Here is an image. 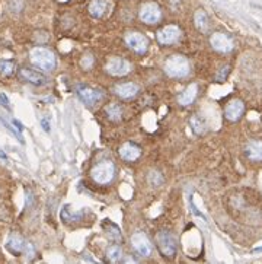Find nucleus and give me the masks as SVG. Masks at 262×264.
Masks as SVG:
<instances>
[{
    "instance_id": "nucleus-1",
    "label": "nucleus",
    "mask_w": 262,
    "mask_h": 264,
    "mask_svg": "<svg viewBox=\"0 0 262 264\" xmlns=\"http://www.w3.org/2000/svg\"><path fill=\"white\" fill-rule=\"evenodd\" d=\"M29 60L35 68L44 70V72L54 70L55 64H57V58H55L54 53L48 48H44V47L32 48L29 51Z\"/></svg>"
},
{
    "instance_id": "nucleus-2",
    "label": "nucleus",
    "mask_w": 262,
    "mask_h": 264,
    "mask_svg": "<svg viewBox=\"0 0 262 264\" xmlns=\"http://www.w3.org/2000/svg\"><path fill=\"white\" fill-rule=\"evenodd\" d=\"M190 61L184 56H170L165 63L166 75H169L170 78H185L190 73Z\"/></svg>"
},
{
    "instance_id": "nucleus-3",
    "label": "nucleus",
    "mask_w": 262,
    "mask_h": 264,
    "mask_svg": "<svg viewBox=\"0 0 262 264\" xmlns=\"http://www.w3.org/2000/svg\"><path fill=\"white\" fill-rule=\"evenodd\" d=\"M114 175H115V167L108 159L98 162L91 171V177L97 184H108L112 181Z\"/></svg>"
},
{
    "instance_id": "nucleus-4",
    "label": "nucleus",
    "mask_w": 262,
    "mask_h": 264,
    "mask_svg": "<svg viewBox=\"0 0 262 264\" xmlns=\"http://www.w3.org/2000/svg\"><path fill=\"white\" fill-rule=\"evenodd\" d=\"M138 16H140V19H141L144 24L154 25V24H157V22L160 21V18H162V11H160V8H159L157 3H154V2H146V3L141 5Z\"/></svg>"
},
{
    "instance_id": "nucleus-5",
    "label": "nucleus",
    "mask_w": 262,
    "mask_h": 264,
    "mask_svg": "<svg viewBox=\"0 0 262 264\" xmlns=\"http://www.w3.org/2000/svg\"><path fill=\"white\" fill-rule=\"evenodd\" d=\"M156 242H157V247H159L160 252L165 257H173L175 255V252H177V241L169 232H166V231L159 232L157 236H156Z\"/></svg>"
},
{
    "instance_id": "nucleus-6",
    "label": "nucleus",
    "mask_w": 262,
    "mask_h": 264,
    "mask_svg": "<svg viewBox=\"0 0 262 264\" xmlns=\"http://www.w3.org/2000/svg\"><path fill=\"white\" fill-rule=\"evenodd\" d=\"M210 44H211V47H213L216 51L223 53V54L230 53V51L233 50V47H235L233 40H232L229 35L223 34V32H214V34L210 37Z\"/></svg>"
},
{
    "instance_id": "nucleus-7",
    "label": "nucleus",
    "mask_w": 262,
    "mask_h": 264,
    "mask_svg": "<svg viewBox=\"0 0 262 264\" xmlns=\"http://www.w3.org/2000/svg\"><path fill=\"white\" fill-rule=\"evenodd\" d=\"M131 247L141 257H149L153 251V245L152 242H150V239L144 235L143 232H136V234L131 235Z\"/></svg>"
},
{
    "instance_id": "nucleus-8",
    "label": "nucleus",
    "mask_w": 262,
    "mask_h": 264,
    "mask_svg": "<svg viewBox=\"0 0 262 264\" xmlns=\"http://www.w3.org/2000/svg\"><path fill=\"white\" fill-rule=\"evenodd\" d=\"M125 42L137 54H144L147 51V48H149L147 38L143 34H140V32H128L125 35Z\"/></svg>"
},
{
    "instance_id": "nucleus-9",
    "label": "nucleus",
    "mask_w": 262,
    "mask_h": 264,
    "mask_svg": "<svg viewBox=\"0 0 262 264\" xmlns=\"http://www.w3.org/2000/svg\"><path fill=\"white\" fill-rule=\"evenodd\" d=\"M130 70H131V66L124 58L114 57V58H110L107 63V72L112 76H125Z\"/></svg>"
},
{
    "instance_id": "nucleus-10",
    "label": "nucleus",
    "mask_w": 262,
    "mask_h": 264,
    "mask_svg": "<svg viewBox=\"0 0 262 264\" xmlns=\"http://www.w3.org/2000/svg\"><path fill=\"white\" fill-rule=\"evenodd\" d=\"M181 37V29L177 25H167L157 32V41L162 45H170L177 42Z\"/></svg>"
},
{
    "instance_id": "nucleus-11",
    "label": "nucleus",
    "mask_w": 262,
    "mask_h": 264,
    "mask_svg": "<svg viewBox=\"0 0 262 264\" xmlns=\"http://www.w3.org/2000/svg\"><path fill=\"white\" fill-rule=\"evenodd\" d=\"M243 112H245V104H243L240 99H232V101L226 105V108H224V115H226V118H227L229 121H232V123L237 121V120L243 115Z\"/></svg>"
},
{
    "instance_id": "nucleus-12",
    "label": "nucleus",
    "mask_w": 262,
    "mask_h": 264,
    "mask_svg": "<svg viewBox=\"0 0 262 264\" xmlns=\"http://www.w3.org/2000/svg\"><path fill=\"white\" fill-rule=\"evenodd\" d=\"M77 95H79V98L82 99L86 105L98 104V102L101 101V98H102V94H101V92H98V91L92 89V88L83 86V85L77 86Z\"/></svg>"
},
{
    "instance_id": "nucleus-13",
    "label": "nucleus",
    "mask_w": 262,
    "mask_h": 264,
    "mask_svg": "<svg viewBox=\"0 0 262 264\" xmlns=\"http://www.w3.org/2000/svg\"><path fill=\"white\" fill-rule=\"evenodd\" d=\"M6 248L11 251L12 254H21V252H24V250L27 248V244H25V241H24V238L19 235V234H11L9 238H8V241H6Z\"/></svg>"
},
{
    "instance_id": "nucleus-14",
    "label": "nucleus",
    "mask_w": 262,
    "mask_h": 264,
    "mask_svg": "<svg viewBox=\"0 0 262 264\" xmlns=\"http://www.w3.org/2000/svg\"><path fill=\"white\" fill-rule=\"evenodd\" d=\"M197 94H198V86L195 84H191L190 86L185 88L184 92H181L180 95H178V104L182 105V107L191 105L195 101V98H197Z\"/></svg>"
},
{
    "instance_id": "nucleus-15",
    "label": "nucleus",
    "mask_w": 262,
    "mask_h": 264,
    "mask_svg": "<svg viewBox=\"0 0 262 264\" xmlns=\"http://www.w3.org/2000/svg\"><path fill=\"white\" fill-rule=\"evenodd\" d=\"M110 0H92L89 3V14L94 18H102L110 11Z\"/></svg>"
},
{
    "instance_id": "nucleus-16",
    "label": "nucleus",
    "mask_w": 262,
    "mask_h": 264,
    "mask_svg": "<svg viewBox=\"0 0 262 264\" xmlns=\"http://www.w3.org/2000/svg\"><path fill=\"white\" fill-rule=\"evenodd\" d=\"M120 156L124 159V161H128V162H133V161H136L138 159V156L141 155V149L136 146V145H133V143H124L121 148H120Z\"/></svg>"
},
{
    "instance_id": "nucleus-17",
    "label": "nucleus",
    "mask_w": 262,
    "mask_h": 264,
    "mask_svg": "<svg viewBox=\"0 0 262 264\" xmlns=\"http://www.w3.org/2000/svg\"><path fill=\"white\" fill-rule=\"evenodd\" d=\"M138 92V86L133 82H127V84H121L115 86V94L120 98L124 99H130V98L136 97Z\"/></svg>"
},
{
    "instance_id": "nucleus-18",
    "label": "nucleus",
    "mask_w": 262,
    "mask_h": 264,
    "mask_svg": "<svg viewBox=\"0 0 262 264\" xmlns=\"http://www.w3.org/2000/svg\"><path fill=\"white\" fill-rule=\"evenodd\" d=\"M19 76L24 81H27V82L32 85H37V86H40V85L45 82V78L42 76L41 73H38V72H35V70L32 69H27V68L19 70Z\"/></svg>"
},
{
    "instance_id": "nucleus-19",
    "label": "nucleus",
    "mask_w": 262,
    "mask_h": 264,
    "mask_svg": "<svg viewBox=\"0 0 262 264\" xmlns=\"http://www.w3.org/2000/svg\"><path fill=\"white\" fill-rule=\"evenodd\" d=\"M246 155L252 161H262V142L261 140H250L246 145Z\"/></svg>"
},
{
    "instance_id": "nucleus-20",
    "label": "nucleus",
    "mask_w": 262,
    "mask_h": 264,
    "mask_svg": "<svg viewBox=\"0 0 262 264\" xmlns=\"http://www.w3.org/2000/svg\"><path fill=\"white\" fill-rule=\"evenodd\" d=\"M105 111H107V115H108V118H110L111 121H120L121 117H123V108H121V105L120 104H115V102L110 104L105 108Z\"/></svg>"
},
{
    "instance_id": "nucleus-21",
    "label": "nucleus",
    "mask_w": 262,
    "mask_h": 264,
    "mask_svg": "<svg viewBox=\"0 0 262 264\" xmlns=\"http://www.w3.org/2000/svg\"><path fill=\"white\" fill-rule=\"evenodd\" d=\"M194 22H195V27L200 29V31H207L208 28V16L204 11L198 9L195 15H194Z\"/></svg>"
},
{
    "instance_id": "nucleus-22",
    "label": "nucleus",
    "mask_w": 262,
    "mask_h": 264,
    "mask_svg": "<svg viewBox=\"0 0 262 264\" xmlns=\"http://www.w3.org/2000/svg\"><path fill=\"white\" fill-rule=\"evenodd\" d=\"M107 258L110 260L112 264H118L123 260V250L120 245H111L107 250Z\"/></svg>"
},
{
    "instance_id": "nucleus-23",
    "label": "nucleus",
    "mask_w": 262,
    "mask_h": 264,
    "mask_svg": "<svg viewBox=\"0 0 262 264\" xmlns=\"http://www.w3.org/2000/svg\"><path fill=\"white\" fill-rule=\"evenodd\" d=\"M14 70L15 64L11 60H0V75L2 76H11Z\"/></svg>"
},
{
    "instance_id": "nucleus-24",
    "label": "nucleus",
    "mask_w": 262,
    "mask_h": 264,
    "mask_svg": "<svg viewBox=\"0 0 262 264\" xmlns=\"http://www.w3.org/2000/svg\"><path fill=\"white\" fill-rule=\"evenodd\" d=\"M147 180L150 182V185H153V187H159V185L163 184V175H162L159 171H150Z\"/></svg>"
},
{
    "instance_id": "nucleus-25",
    "label": "nucleus",
    "mask_w": 262,
    "mask_h": 264,
    "mask_svg": "<svg viewBox=\"0 0 262 264\" xmlns=\"http://www.w3.org/2000/svg\"><path fill=\"white\" fill-rule=\"evenodd\" d=\"M191 125H193L195 133H203V131L206 130V127H204V124L201 123V120H200L198 115H194L193 118H191Z\"/></svg>"
},
{
    "instance_id": "nucleus-26",
    "label": "nucleus",
    "mask_w": 262,
    "mask_h": 264,
    "mask_svg": "<svg viewBox=\"0 0 262 264\" xmlns=\"http://www.w3.org/2000/svg\"><path fill=\"white\" fill-rule=\"evenodd\" d=\"M92 63H94V58L91 54H86V56L82 58V66L84 69H89V68H92Z\"/></svg>"
},
{
    "instance_id": "nucleus-27",
    "label": "nucleus",
    "mask_w": 262,
    "mask_h": 264,
    "mask_svg": "<svg viewBox=\"0 0 262 264\" xmlns=\"http://www.w3.org/2000/svg\"><path fill=\"white\" fill-rule=\"evenodd\" d=\"M11 9L14 12H19L22 9V0H11Z\"/></svg>"
},
{
    "instance_id": "nucleus-28",
    "label": "nucleus",
    "mask_w": 262,
    "mask_h": 264,
    "mask_svg": "<svg viewBox=\"0 0 262 264\" xmlns=\"http://www.w3.org/2000/svg\"><path fill=\"white\" fill-rule=\"evenodd\" d=\"M0 102H2L3 105H8V104H9V99L6 98L5 94H0Z\"/></svg>"
},
{
    "instance_id": "nucleus-29",
    "label": "nucleus",
    "mask_w": 262,
    "mask_h": 264,
    "mask_svg": "<svg viewBox=\"0 0 262 264\" xmlns=\"http://www.w3.org/2000/svg\"><path fill=\"white\" fill-rule=\"evenodd\" d=\"M41 125L44 127V130H45V131H50V125H48V120H47V118H44V120H42Z\"/></svg>"
},
{
    "instance_id": "nucleus-30",
    "label": "nucleus",
    "mask_w": 262,
    "mask_h": 264,
    "mask_svg": "<svg viewBox=\"0 0 262 264\" xmlns=\"http://www.w3.org/2000/svg\"><path fill=\"white\" fill-rule=\"evenodd\" d=\"M124 264H137V261H136L133 257H127V258H125Z\"/></svg>"
}]
</instances>
